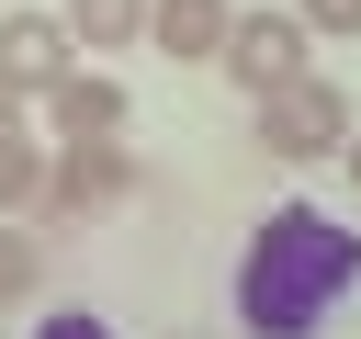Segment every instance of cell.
Listing matches in <instances>:
<instances>
[{
	"mask_svg": "<svg viewBox=\"0 0 361 339\" xmlns=\"http://www.w3.org/2000/svg\"><path fill=\"white\" fill-rule=\"evenodd\" d=\"M350 294H361V226H338L327 203H271L259 237L237 249V328L248 339H316Z\"/></svg>",
	"mask_w": 361,
	"mask_h": 339,
	"instance_id": "1",
	"label": "cell"
},
{
	"mask_svg": "<svg viewBox=\"0 0 361 339\" xmlns=\"http://www.w3.org/2000/svg\"><path fill=\"white\" fill-rule=\"evenodd\" d=\"M361 113H350V90L338 79H316V68H293V79H271L259 90V147L282 158V170H316V158H338V136H350Z\"/></svg>",
	"mask_w": 361,
	"mask_h": 339,
	"instance_id": "2",
	"label": "cell"
},
{
	"mask_svg": "<svg viewBox=\"0 0 361 339\" xmlns=\"http://www.w3.org/2000/svg\"><path fill=\"white\" fill-rule=\"evenodd\" d=\"M124 192H147V158H135L124 136H45V226L102 215V203H124Z\"/></svg>",
	"mask_w": 361,
	"mask_h": 339,
	"instance_id": "3",
	"label": "cell"
},
{
	"mask_svg": "<svg viewBox=\"0 0 361 339\" xmlns=\"http://www.w3.org/2000/svg\"><path fill=\"white\" fill-rule=\"evenodd\" d=\"M305 45H316V34L293 23V0H282V11H226V45H214V68H226V79L259 102L271 79H293V68H305Z\"/></svg>",
	"mask_w": 361,
	"mask_h": 339,
	"instance_id": "4",
	"label": "cell"
},
{
	"mask_svg": "<svg viewBox=\"0 0 361 339\" xmlns=\"http://www.w3.org/2000/svg\"><path fill=\"white\" fill-rule=\"evenodd\" d=\"M34 113H45V136H124V113H135V102H124V79H113V68L68 56V68L34 90Z\"/></svg>",
	"mask_w": 361,
	"mask_h": 339,
	"instance_id": "5",
	"label": "cell"
},
{
	"mask_svg": "<svg viewBox=\"0 0 361 339\" xmlns=\"http://www.w3.org/2000/svg\"><path fill=\"white\" fill-rule=\"evenodd\" d=\"M68 56H79V45H68V23H56V11H0V90H11L23 113H34V90H45Z\"/></svg>",
	"mask_w": 361,
	"mask_h": 339,
	"instance_id": "6",
	"label": "cell"
},
{
	"mask_svg": "<svg viewBox=\"0 0 361 339\" xmlns=\"http://www.w3.org/2000/svg\"><path fill=\"white\" fill-rule=\"evenodd\" d=\"M226 11H237V0H147V34H135V45H158V56L192 68V56L226 45Z\"/></svg>",
	"mask_w": 361,
	"mask_h": 339,
	"instance_id": "7",
	"label": "cell"
},
{
	"mask_svg": "<svg viewBox=\"0 0 361 339\" xmlns=\"http://www.w3.org/2000/svg\"><path fill=\"white\" fill-rule=\"evenodd\" d=\"M56 23H68V45H135L147 34V0H56Z\"/></svg>",
	"mask_w": 361,
	"mask_h": 339,
	"instance_id": "8",
	"label": "cell"
},
{
	"mask_svg": "<svg viewBox=\"0 0 361 339\" xmlns=\"http://www.w3.org/2000/svg\"><path fill=\"white\" fill-rule=\"evenodd\" d=\"M0 215L45 226V136H11V147H0Z\"/></svg>",
	"mask_w": 361,
	"mask_h": 339,
	"instance_id": "9",
	"label": "cell"
},
{
	"mask_svg": "<svg viewBox=\"0 0 361 339\" xmlns=\"http://www.w3.org/2000/svg\"><path fill=\"white\" fill-rule=\"evenodd\" d=\"M34 282H45V237H34L23 215H0V316H11Z\"/></svg>",
	"mask_w": 361,
	"mask_h": 339,
	"instance_id": "10",
	"label": "cell"
},
{
	"mask_svg": "<svg viewBox=\"0 0 361 339\" xmlns=\"http://www.w3.org/2000/svg\"><path fill=\"white\" fill-rule=\"evenodd\" d=\"M293 23L316 45H361V0H293Z\"/></svg>",
	"mask_w": 361,
	"mask_h": 339,
	"instance_id": "11",
	"label": "cell"
},
{
	"mask_svg": "<svg viewBox=\"0 0 361 339\" xmlns=\"http://www.w3.org/2000/svg\"><path fill=\"white\" fill-rule=\"evenodd\" d=\"M34 339H113V328H102L90 305H56V316H34Z\"/></svg>",
	"mask_w": 361,
	"mask_h": 339,
	"instance_id": "12",
	"label": "cell"
},
{
	"mask_svg": "<svg viewBox=\"0 0 361 339\" xmlns=\"http://www.w3.org/2000/svg\"><path fill=\"white\" fill-rule=\"evenodd\" d=\"M338 170H350V192H361V124H350V136H338Z\"/></svg>",
	"mask_w": 361,
	"mask_h": 339,
	"instance_id": "13",
	"label": "cell"
},
{
	"mask_svg": "<svg viewBox=\"0 0 361 339\" xmlns=\"http://www.w3.org/2000/svg\"><path fill=\"white\" fill-rule=\"evenodd\" d=\"M11 136H23V102H11V90H0V147H11Z\"/></svg>",
	"mask_w": 361,
	"mask_h": 339,
	"instance_id": "14",
	"label": "cell"
}]
</instances>
